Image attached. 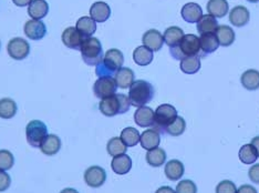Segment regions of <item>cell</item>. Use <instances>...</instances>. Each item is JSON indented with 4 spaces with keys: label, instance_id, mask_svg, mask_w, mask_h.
<instances>
[{
    "label": "cell",
    "instance_id": "1",
    "mask_svg": "<svg viewBox=\"0 0 259 193\" xmlns=\"http://www.w3.org/2000/svg\"><path fill=\"white\" fill-rule=\"evenodd\" d=\"M131 106L132 104L128 96L123 95V93H115V95L101 99L99 103V110L105 117H114L116 114L127 112Z\"/></svg>",
    "mask_w": 259,
    "mask_h": 193
},
{
    "label": "cell",
    "instance_id": "2",
    "mask_svg": "<svg viewBox=\"0 0 259 193\" xmlns=\"http://www.w3.org/2000/svg\"><path fill=\"white\" fill-rule=\"evenodd\" d=\"M124 62V56L119 49H110L103 56V59L97 64L96 73L98 77H112V74L122 68Z\"/></svg>",
    "mask_w": 259,
    "mask_h": 193
},
{
    "label": "cell",
    "instance_id": "3",
    "mask_svg": "<svg viewBox=\"0 0 259 193\" xmlns=\"http://www.w3.org/2000/svg\"><path fill=\"white\" fill-rule=\"evenodd\" d=\"M128 89L130 101L132 106L137 108L145 106L154 98V88L145 80L134 81Z\"/></svg>",
    "mask_w": 259,
    "mask_h": 193
},
{
    "label": "cell",
    "instance_id": "4",
    "mask_svg": "<svg viewBox=\"0 0 259 193\" xmlns=\"http://www.w3.org/2000/svg\"><path fill=\"white\" fill-rule=\"evenodd\" d=\"M201 44H199V38L192 33L184 34L180 44L175 47L169 48V52L174 59L183 60L187 57H195L198 56L201 52Z\"/></svg>",
    "mask_w": 259,
    "mask_h": 193
},
{
    "label": "cell",
    "instance_id": "5",
    "mask_svg": "<svg viewBox=\"0 0 259 193\" xmlns=\"http://www.w3.org/2000/svg\"><path fill=\"white\" fill-rule=\"evenodd\" d=\"M80 51L82 59L89 66H97L103 59L102 45L98 38H85L81 46Z\"/></svg>",
    "mask_w": 259,
    "mask_h": 193
},
{
    "label": "cell",
    "instance_id": "6",
    "mask_svg": "<svg viewBox=\"0 0 259 193\" xmlns=\"http://www.w3.org/2000/svg\"><path fill=\"white\" fill-rule=\"evenodd\" d=\"M154 112V125H153V129H155L160 133L165 132L166 128L178 118V110L172 104L168 103H164L158 106Z\"/></svg>",
    "mask_w": 259,
    "mask_h": 193
},
{
    "label": "cell",
    "instance_id": "7",
    "mask_svg": "<svg viewBox=\"0 0 259 193\" xmlns=\"http://www.w3.org/2000/svg\"><path fill=\"white\" fill-rule=\"evenodd\" d=\"M47 136H48V129L42 121L32 120L27 125L26 137L28 143L31 147L40 148Z\"/></svg>",
    "mask_w": 259,
    "mask_h": 193
},
{
    "label": "cell",
    "instance_id": "8",
    "mask_svg": "<svg viewBox=\"0 0 259 193\" xmlns=\"http://www.w3.org/2000/svg\"><path fill=\"white\" fill-rule=\"evenodd\" d=\"M8 55L15 60H23L29 56L30 45L23 38H13L7 45Z\"/></svg>",
    "mask_w": 259,
    "mask_h": 193
},
{
    "label": "cell",
    "instance_id": "9",
    "mask_svg": "<svg viewBox=\"0 0 259 193\" xmlns=\"http://www.w3.org/2000/svg\"><path fill=\"white\" fill-rule=\"evenodd\" d=\"M117 86L113 77H100L93 85L94 96L99 99H104L115 95Z\"/></svg>",
    "mask_w": 259,
    "mask_h": 193
},
{
    "label": "cell",
    "instance_id": "10",
    "mask_svg": "<svg viewBox=\"0 0 259 193\" xmlns=\"http://www.w3.org/2000/svg\"><path fill=\"white\" fill-rule=\"evenodd\" d=\"M107 180V172L103 168L92 166L88 168L84 172V182L91 188H100Z\"/></svg>",
    "mask_w": 259,
    "mask_h": 193
},
{
    "label": "cell",
    "instance_id": "11",
    "mask_svg": "<svg viewBox=\"0 0 259 193\" xmlns=\"http://www.w3.org/2000/svg\"><path fill=\"white\" fill-rule=\"evenodd\" d=\"M85 37L75 27H69L62 32V43L70 49H80Z\"/></svg>",
    "mask_w": 259,
    "mask_h": 193
},
{
    "label": "cell",
    "instance_id": "12",
    "mask_svg": "<svg viewBox=\"0 0 259 193\" xmlns=\"http://www.w3.org/2000/svg\"><path fill=\"white\" fill-rule=\"evenodd\" d=\"M142 43L144 47L153 52L160 51L164 45L163 34L156 29H150L143 34Z\"/></svg>",
    "mask_w": 259,
    "mask_h": 193
},
{
    "label": "cell",
    "instance_id": "13",
    "mask_svg": "<svg viewBox=\"0 0 259 193\" xmlns=\"http://www.w3.org/2000/svg\"><path fill=\"white\" fill-rule=\"evenodd\" d=\"M23 31L29 39L40 40L47 34V27L42 21L31 19L25 23Z\"/></svg>",
    "mask_w": 259,
    "mask_h": 193
},
{
    "label": "cell",
    "instance_id": "14",
    "mask_svg": "<svg viewBox=\"0 0 259 193\" xmlns=\"http://www.w3.org/2000/svg\"><path fill=\"white\" fill-rule=\"evenodd\" d=\"M154 111L150 107H140L134 113V121L139 127L149 128L154 125Z\"/></svg>",
    "mask_w": 259,
    "mask_h": 193
},
{
    "label": "cell",
    "instance_id": "15",
    "mask_svg": "<svg viewBox=\"0 0 259 193\" xmlns=\"http://www.w3.org/2000/svg\"><path fill=\"white\" fill-rule=\"evenodd\" d=\"M182 18L188 23H196L203 16V9L196 3H188L181 10Z\"/></svg>",
    "mask_w": 259,
    "mask_h": 193
},
{
    "label": "cell",
    "instance_id": "16",
    "mask_svg": "<svg viewBox=\"0 0 259 193\" xmlns=\"http://www.w3.org/2000/svg\"><path fill=\"white\" fill-rule=\"evenodd\" d=\"M161 142V136L160 132L156 131L155 129H149L142 132L140 137V143L142 145L144 150H153L155 148H158Z\"/></svg>",
    "mask_w": 259,
    "mask_h": 193
},
{
    "label": "cell",
    "instance_id": "17",
    "mask_svg": "<svg viewBox=\"0 0 259 193\" xmlns=\"http://www.w3.org/2000/svg\"><path fill=\"white\" fill-rule=\"evenodd\" d=\"M250 14L244 6H236L229 13V21L235 27H244L249 22Z\"/></svg>",
    "mask_w": 259,
    "mask_h": 193
},
{
    "label": "cell",
    "instance_id": "18",
    "mask_svg": "<svg viewBox=\"0 0 259 193\" xmlns=\"http://www.w3.org/2000/svg\"><path fill=\"white\" fill-rule=\"evenodd\" d=\"M111 16V8L107 3L97 2L90 8V17L96 22H105Z\"/></svg>",
    "mask_w": 259,
    "mask_h": 193
},
{
    "label": "cell",
    "instance_id": "19",
    "mask_svg": "<svg viewBox=\"0 0 259 193\" xmlns=\"http://www.w3.org/2000/svg\"><path fill=\"white\" fill-rule=\"evenodd\" d=\"M111 168L116 174H126L132 169V159L125 153L113 157V160L111 162Z\"/></svg>",
    "mask_w": 259,
    "mask_h": 193
},
{
    "label": "cell",
    "instance_id": "20",
    "mask_svg": "<svg viewBox=\"0 0 259 193\" xmlns=\"http://www.w3.org/2000/svg\"><path fill=\"white\" fill-rule=\"evenodd\" d=\"M114 79L117 88H121V89H127L132 86L135 79V74L132 69L122 67L120 68L114 74Z\"/></svg>",
    "mask_w": 259,
    "mask_h": 193
},
{
    "label": "cell",
    "instance_id": "21",
    "mask_svg": "<svg viewBox=\"0 0 259 193\" xmlns=\"http://www.w3.org/2000/svg\"><path fill=\"white\" fill-rule=\"evenodd\" d=\"M49 13V5L46 0H32L28 7V15L31 19L40 20Z\"/></svg>",
    "mask_w": 259,
    "mask_h": 193
},
{
    "label": "cell",
    "instance_id": "22",
    "mask_svg": "<svg viewBox=\"0 0 259 193\" xmlns=\"http://www.w3.org/2000/svg\"><path fill=\"white\" fill-rule=\"evenodd\" d=\"M61 149V140L56 134H48L40 145V150L46 156H55Z\"/></svg>",
    "mask_w": 259,
    "mask_h": 193
},
{
    "label": "cell",
    "instance_id": "23",
    "mask_svg": "<svg viewBox=\"0 0 259 193\" xmlns=\"http://www.w3.org/2000/svg\"><path fill=\"white\" fill-rule=\"evenodd\" d=\"M166 178L170 181H178L180 180L185 172L184 165L180 160H170L165 165L164 169Z\"/></svg>",
    "mask_w": 259,
    "mask_h": 193
},
{
    "label": "cell",
    "instance_id": "24",
    "mask_svg": "<svg viewBox=\"0 0 259 193\" xmlns=\"http://www.w3.org/2000/svg\"><path fill=\"white\" fill-rule=\"evenodd\" d=\"M219 22L216 18L210 15H203L202 18L196 22L197 31L204 34V33H215L217 28H219Z\"/></svg>",
    "mask_w": 259,
    "mask_h": 193
},
{
    "label": "cell",
    "instance_id": "25",
    "mask_svg": "<svg viewBox=\"0 0 259 193\" xmlns=\"http://www.w3.org/2000/svg\"><path fill=\"white\" fill-rule=\"evenodd\" d=\"M240 83L245 89L254 91L259 89V71L255 69H249L241 74Z\"/></svg>",
    "mask_w": 259,
    "mask_h": 193
},
{
    "label": "cell",
    "instance_id": "26",
    "mask_svg": "<svg viewBox=\"0 0 259 193\" xmlns=\"http://www.w3.org/2000/svg\"><path fill=\"white\" fill-rule=\"evenodd\" d=\"M229 10V5L226 0H208L207 11L208 15L215 18H223L225 17Z\"/></svg>",
    "mask_w": 259,
    "mask_h": 193
},
{
    "label": "cell",
    "instance_id": "27",
    "mask_svg": "<svg viewBox=\"0 0 259 193\" xmlns=\"http://www.w3.org/2000/svg\"><path fill=\"white\" fill-rule=\"evenodd\" d=\"M215 34L217 37V40H219L220 46L229 47L235 42V31L233 30V28H231L229 26H226V25L219 26Z\"/></svg>",
    "mask_w": 259,
    "mask_h": 193
},
{
    "label": "cell",
    "instance_id": "28",
    "mask_svg": "<svg viewBox=\"0 0 259 193\" xmlns=\"http://www.w3.org/2000/svg\"><path fill=\"white\" fill-rule=\"evenodd\" d=\"M75 28L78 29L79 32H81L85 38L92 37V34L97 31V22L94 21L91 17H81V18L76 21Z\"/></svg>",
    "mask_w": 259,
    "mask_h": 193
},
{
    "label": "cell",
    "instance_id": "29",
    "mask_svg": "<svg viewBox=\"0 0 259 193\" xmlns=\"http://www.w3.org/2000/svg\"><path fill=\"white\" fill-rule=\"evenodd\" d=\"M199 44H201V50L205 55L211 54V52L219 49L220 43L217 40L215 33H204L199 38Z\"/></svg>",
    "mask_w": 259,
    "mask_h": 193
},
{
    "label": "cell",
    "instance_id": "30",
    "mask_svg": "<svg viewBox=\"0 0 259 193\" xmlns=\"http://www.w3.org/2000/svg\"><path fill=\"white\" fill-rule=\"evenodd\" d=\"M184 31L182 30L180 27H169L163 33L164 43H165L169 48H172V47H175L180 44L182 38L184 37Z\"/></svg>",
    "mask_w": 259,
    "mask_h": 193
},
{
    "label": "cell",
    "instance_id": "31",
    "mask_svg": "<svg viewBox=\"0 0 259 193\" xmlns=\"http://www.w3.org/2000/svg\"><path fill=\"white\" fill-rule=\"evenodd\" d=\"M153 51L144 46H140L133 51V60L139 66H149L153 61Z\"/></svg>",
    "mask_w": 259,
    "mask_h": 193
},
{
    "label": "cell",
    "instance_id": "32",
    "mask_svg": "<svg viewBox=\"0 0 259 193\" xmlns=\"http://www.w3.org/2000/svg\"><path fill=\"white\" fill-rule=\"evenodd\" d=\"M146 162L153 168L162 167L166 161V152L162 148H155L148 151L146 153Z\"/></svg>",
    "mask_w": 259,
    "mask_h": 193
},
{
    "label": "cell",
    "instance_id": "33",
    "mask_svg": "<svg viewBox=\"0 0 259 193\" xmlns=\"http://www.w3.org/2000/svg\"><path fill=\"white\" fill-rule=\"evenodd\" d=\"M201 57L195 56V57H187L185 59L181 60L180 67L181 70L186 74H194L199 71L201 69Z\"/></svg>",
    "mask_w": 259,
    "mask_h": 193
},
{
    "label": "cell",
    "instance_id": "34",
    "mask_svg": "<svg viewBox=\"0 0 259 193\" xmlns=\"http://www.w3.org/2000/svg\"><path fill=\"white\" fill-rule=\"evenodd\" d=\"M17 113V103L10 98L0 99V118L11 119Z\"/></svg>",
    "mask_w": 259,
    "mask_h": 193
},
{
    "label": "cell",
    "instance_id": "35",
    "mask_svg": "<svg viewBox=\"0 0 259 193\" xmlns=\"http://www.w3.org/2000/svg\"><path fill=\"white\" fill-rule=\"evenodd\" d=\"M239 160L244 163V165H252L258 159L257 151L251 143L244 144L239 150Z\"/></svg>",
    "mask_w": 259,
    "mask_h": 193
},
{
    "label": "cell",
    "instance_id": "36",
    "mask_svg": "<svg viewBox=\"0 0 259 193\" xmlns=\"http://www.w3.org/2000/svg\"><path fill=\"white\" fill-rule=\"evenodd\" d=\"M141 134L135 128L127 127L123 129L121 132V139L122 141L125 143L126 147H135L140 142Z\"/></svg>",
    "mask_w": 259,
    "mask_h": 193
},
{
    "label": "cell",
    "instance_id": "37",
    "mask_svg": "<svg viewBox=\"0 0 259 193\" xmlns=\"http://www.w3.org/2000/svg\"><path fill=\"white\" fill-rule=\"evenodd\" d=\"M107 150L110 156L116 157V156L124 155L127 150V147L125 145V143L122 141L121 138L114 137L109 140V142L107 144Z\"/></svg>",
    "mask_w": 259,
    "mask_h": 193
},
{
    "label": "cell",
    "instance_id": "38",
    "mask_svg": "<svg viewBox=\"0 0 259 193\" xmlns=\"http://www.w3.org/2000/svg\"><path fill=\"white\" fill-rule=\"evenodd\" d=\"M185 129H186V122L185 120L182 118V117H179L176 118L172 124H170L167 128L165 132L168 133L169 136L172 137H180L182 136L185 132Z\"/></svg>",
    "mask_w": 259,
    "mask_h": 193
},
{
    "label": "cell",
    "instance_id": "39",
    "mask_svg": "<svg viewBox=\"0 0 259 193\" xmlns=\"http://www.w3.org/2000/svg\"><path fill=\"white\" fill-rule=\"evenodd\" d=\"M15 165L14 155L8 150H0V170H10Z\"/></svg>",
    "mask_w": 259,
    "mask_h": 193
},
{
    "label": "cell",
    "instance_id": "40",
    "mask_svg": "<svg viewBox=\"0 0 259 193\" xmlns=\"http://www.w3.org/2000/svg\"><path fill=\"white\" fill-rule=\"evenodd\" d=\"M176 193H197V185L192 180H182L176 185Z\"/></svg>",
    "mask_w": 259,
    "mask_h": 193
},
{
    "label": "cell",
    "instance_id": "41",
    "mask_svg": "<svg viewBox=\"0 0 259 193\" xmlns=\"http://www.w3.org/2000/svg\"><path fill=\"white\" fill-rule=\"evenodd\" d=\"M216 193H237V188L233 181L224 180L217 184Z\"/></svg>",
    "mask_w": 259,
    "mask_h": 193
},
{
    "label": "cell",
    "instance_id": "42",
    "mask_svg": "<svg viewBox=\"0 0 259 193\" xmlns=\"http://www.w3.org/2000/svg\"><path fill=\"white\" fill-rule=\"evenodd\" d=\"M11 184V178L8 173L0 170V192H4L9 189Z\"/></svg>",
    "mask_w": 259,
    "mask_h": 193
},
{
    "label": "cell",
    "instance_id": "43",
    "mask_svg": "<svg viewBox=\"0 0 259 193\" xmlns=\"http://www.w3.org/2000/svg\"><path fill=\"white\" fill-rule=\"evenodd\" d=\"M248 178L250 179L251 182L259 184V163H257V165H254L249 169Z\"/></svg>",
    "mask_w": 259,
    "mask_h": 193
},
{
    "label": "cell",
    "instance_id": "44",
    "mask_svg": "<svg viewBox=\"0 0 259 193\" xmlns=\"http://www.w3.org/2000/svg\"><path fill=\"white\" fill-rule=\"evenodd\" d=\"M237 193H258L256 188L249 184H243L237 189Z\"/></svg>",
    "mask_w": 259,
    "mask_h": 193
},
{
    "label": "cell",
    "instance_id": "45",
    "mask_svg": "<svg viewBox=\"0 0 259 193\" xmlns=\"http://www.w3.org/2000/svg\"><path fill=\"white\" fill-rule=\"evenodd\" d=\"M32 0H13V3L17 6V7H26V6L30 5Z\"/></svg>",
    "mask_w": 259,
    "mask_h": 193
},
{
    "label": "cell",
    "instance_id": "46",
    "mask_svg": "<svg viewBox=\"0 0 259 193\" xmlns=\"http://www.w3.org/2000/svg\"><path fill=\"white\" fill-rule=\"evenodd\" d=\"M155 193H176L170 186H161L156 190Z\"/></svg>",
    "mask_w": 259,
    "mask_h": 193
},
{
    "label": "cell",
    "instance_id": "47",
    "mask_svg": "<svg viewBox=\"0 0 259 193\" xmlns=\"http://www.w3.org/2000/svg\"><path fill=\"white\" fill-rule=\"evenodd\" d=\"M250 143H251L252 145H254V148L256 149L257 155H258V157H259V136H258V137H255L254 139H252Z\"/></svg>",
    "mask_w": 259,
    "mask_h": 193
},
{
    "label": "cell",
    "instance_id": "48",
    "mask_svg": "<svg viewBox=\"0 0 259 193\" xmlns=\"http://www.w3.org/2000/svg\"><path fill=\"white\" fill-rule=\"evenodd\" d=\"M60 193H79L75 189L72 188H67V189H63Z\"/></svg>",
    "mask_w": 259,
    "mask_h": 193
},
{
    "label": "cell",
    "instance_id": "49",
    "mask_svg": "<svg viewBox=\"0 0 259 193\" xmlns=\"http://www.w3.org/2000/svg\"><path fill=\"white\" fill-rule=\"evenodd\" d=\"M247 2L252 3V4H256V3H258V2H259V0H247Z\"/></svg>",
    "mask_w": 259,
    "mask_h": 193
},
{
    "label": "cell",
    "instance_id": "50",
    "mask_svg": "<svg viewBox=\"0 0 259 193\" xmlns=\"http://www.w3.org/2000/svg\"><path fill=\"white\" fill-rule=\"evenodd\" d=\"M0 48H2V43H0Z\"/></svg>",
    "mask_w": 259,
    "mask_h": 193
}]
</instances>
